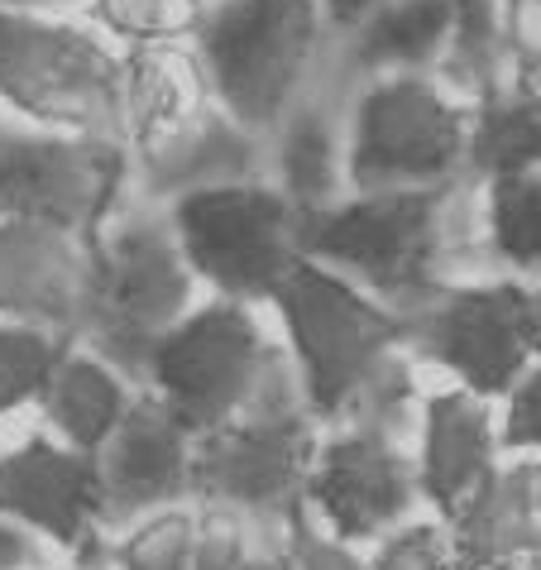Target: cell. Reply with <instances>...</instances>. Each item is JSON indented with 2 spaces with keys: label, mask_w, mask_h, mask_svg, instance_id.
Segmentation results:
<instances>
[{
  "label": "cell",
  "mask_w": 541,
  "mask_h": 570,
  "mask_svg": "<svg viewBox=\"0 0 541 570\" xmlns=\"http://www.w3.org/2000/svg\"><path fill=\"white\" fill-rule=\"evenodd\" d=\"M302 255L345 274L393 312L422 307L460 274L489 268L480 230V183L345 193L302 216Z\"/></svg>",
  "instance_id": "1"
},
{
  "label": "cell",
  "mask_w": 541,
  "mask_h": 570,
  "mask_svg": "<svg viewBox=\"0 0 541 570\" xmlns=\"http://www.w3.org/2000/svg\"><path fill=\"white\" fill-rule=\"evenodd\" d=\"M274 307L288 326L302 399L316 422H364L393 436L407 432L412 370L403 312L307 255L278 283Z\"/></svg>",
  "instance_id": "2"
},
{
  "label": "cell",
  "mask_w": 541,
  "mask_h": 570,
  "mask_svg": "<svg viewBox=\"0 0 541 570\" xmlns=\"http://www.w3.org/2000/svg\"><path fill=\"white\" fill-rule=\"evenodd\" d=\"M193 293L197 274L168 226V212L154 202L116 207L91 240V297L77 345L145 389L154 341L193 312Z\"/></svg>",
  "instance_id": "3"
},
{
  "label": "cell",
  "mask_w": 541,
  "mask_h": 570,
  "mask_svg": "<svg viewBox=\"0 0 541 570\" xmlns=\"http://www.w3.org/2000/svg\"><path fill=\"white\" fill-rule=\"evenodd\" d=\"M0 106L24 125L125 145V49L82 10L0 6Z\"/></svg>",
  "instance_id": "4"
},
{
  "label": "cell",
  "mask_w": 541,
  "mask_h": 570,
  "mask_svg": "<svg viewBox=\"0 0 541 570\" xmlns=\"http://www.w3.org/2000/svg\"><path fill=\"white\" fill-rule=\"evenodd\" d=\"M316 417L302 399L297 364L268 351L249 403L230 422L193 436V494L274 528L307 509Z\"/></svg>",
  "instance_id": "5"
},
{
  "label": "cell",
  "mask_w": 541,
  "mask_h": 570,
  "mask_svg": "<svg viewBox=\"0 0 541 570\" xmlns=\"http://www.w3.org/2000/svg\"><path fill=\"white\" fill-rule=\"evenodd\" d=\"M187 43L212 101L254 135H268L316 82L331 24L322 0H201Z\"/></svg>",
  "instance_id": "6"
},
{
  "label": "cell",
  "mask_w": 541,
  "mask_h": 570,
  "mask_svg": "<svg viewBox=\"0 0 541 570\" xmlns=\"http://www.w3.org/2000/svg\"><path fill=\"white\" fill-rule=\"evenodd\" d=\"M470 106L436 72L360 77L345 97V183L350 193L432 187L465 178Z\"/></svg>",
  "instance_id": "7"
},
{
  "label": "cell",
  "mask_w": 541,
  "mask_h": 570,
  "mask_svg": "<svg viewBox=\"0 0 541 570\" xmlns=\"http://www.w3.org/2000/svg\"><path fill=\"white\" fill-rule=\"evenodd\" d=\"M164 212L197 283H212L230 303H274L302 259V212L268 178L201 187Z\"/></svg>",
  "instance_id": "8"
},
{
  "label": "cell",
  "mask_w": 541,
  "mask_h": 570,
  "mask_svg": "<svg viewBox=\"0 0 541 570\" xmlns=\"http://www.w3.org/2000/svg\"><path fill=\"white\" fill-rule=\"evenodd\" d=\"M130 145L101 135H62L43 125H0V216L49 220L82 240L130 193Z\"/></svg>",
  "instance_id": "9"
},
{
  "label": "cell",
  "mask_w": 541,
  "mask_h": 570,
  "mask_svg": "<svg viewBox=\"0 0 541 570\" xmlns=\"http://www.w3.org/2000/svg\"><path fill=\"white\" fill-rule=\"evenodd\" d=\"M268 351L274 345L264 341L249 303L216 297L206 307H193L154 341L145 389L187 432L201 436L249 403Z\"/></svg>",
  "instance_id": "10"
},
{
  "label": "cell",
  "mask_w": 541,
  "mask_h": 570,
  "mask_svg": "<svg viewBox=\"0 0 541 570\" xmlns=\"http://www.w3.org/2000/svg\"><path fill=\"white\" fill-rule=\"evenodd\" d=\"M407 351L445 364L480 399L513 393L537 355L532 293L522 278H474L445 283L422 307L403 312Z\"/></svg>",
  "instance_id": "11"
},
{
  "label": "cell",
  "mask_w": 541,
  "mask_h": 570,
  "mask_svg": "<svg viewBox=\"0 0 541 570\" xmlns=\"http://www.w3.org/2000/svg\"><path fill=\"white\" fill-rule=\"evenodd\" d=\"M384 426L341 422L336 436L316 441L307 470V509L341 542H378L422 499L417 465Z\"/></svg>",
  "instance_id": "12"
},
{
  "label": "cell",
  "mask_w": 541,
  "mask_h": 570,
  "mask_svg": "<svg viewBox=\"0 0 541 570\" xmlns=\"http://www.w3.org/2000/svg\"><path fill=\"white\" fill-rule=\"evenodd\" d=\"M101 480V528L125 532L139 518L173 509L193 494V432L139 389L125 417L97 446Z\"/></svg>",
  "instance_id": "13"
},
{
  "label": "cell",
  "mask_w": 541,
  "mask_h": 570,
  "mask_svg": "<svg viewBox=\"0 0 541 570\" xmlns=\"http://www.w3.org/2000/svg\"><path fill=\"white\" fill-rule=\"evenodd\" d=\"M91 297V240L49 220L0 216V316L68 331L77 341Z\"/></svg>",
  "instance_id": "14"
},
{
  "label": "cell",
  "mask_w": 541,
  "mask_h": 570,
  "mask_svg": "<svg viewBox=\"0 0 541 570\" xmlns=\"http://www.w3.org/2000/svg\"><path fill=\"white\" fill-rule=\"evenodd\" d=\"M0 513L68 551L82 547L91 532H106L97 455L68 441L29 436L24 446L0 455Z\"/></svg>",
  "instance_id": "15"
},
{
  "label": "cell",
  "mask_w": 541,
  "mask_h": 570,
  "mask_svg": "<svg viewBox=\"0 0 541 570\" xmlns=\"http://www.w3.org/2000/svg\"><path fill=\"white\" fill-rule=\"evenodd\" d=\"M130 187L139 202L168 207V202L201 193V187L264 178V135H254L249 125L212 101L178 130L130 149Z\"/></svg>",
  "instance_id": "16"
},
{
  "label": "cell",
  "mask_w": 541,
  "mask_h": 570,
  "mask_svg": "<svg viewBox=\"0 0 541 570\" xmlns=\"http://www.w3.org/2000/svg\"><path fill=\"white\" fill-rule=\"evenodd\" d=\"M264 178L293 207L322 212L350 193L345 183V101L312 82L264 135Z\"/></svg>",
  "instance_id": "17"
},
{
  "label": "cell",
  "mask_w": 541,
  "mask_h": 570,
  "mask_svg": "<svg viewBox=\"0 0 541 570\" xmlns=\"http://www.w3.org/2000/svg\"><path fill=\"white\" fill-rule=\"evenodd\" d=\"M493 455H499V436H493V417L480 393L451 389L426 399L417 489L445 513V522L493 474Z\"/></svg>",
  "instance_id": "18"
},
{
  "label": "cell",
  "mask_w": 541,
  "mask_h": 570,
  "mask_svg": "<svg viewBox=\"0 0 541 570\" xmlns=\"http://www.w3.org/2000/svg\"><path fill=\"white\" fill-rule=\"evenodd\" d=\"M451 551L460 570H484L503 557L541 551V513H537V465H493L489 480L460 503L451 518Z\"/></svg>",
  "instance_id": "19"
},
{
  "label": "cell",
  "mask_w": 541,
  "mask_h": 570,
  "mask_svg": "<svg viewBox=\"0 0 541 570\" xmlns=\"http://www.w3.org/2000/svg\"><path fill=\"white\" fill-rule=\"evenodd\" d=\"M206 106H212V87L187 39L125 49V145L130 149L178 130Z\"/></svg>",
  "instance_id": "20"
},
{
  "label": "cell",
  "mask_w": 541,
  "mask_h": 570,
  "mask_svg": "<svg viewBox=\"0 0 541 570\" xmlns=\"http://www.w3.org/2000/svg\"><path fill=\"white\" fill-rule=\"evenodd\" d=\"M455 0H378L355 29H345V68L360 77L378 72H432L451 35Z\"/></svg>",
  "instance_id": "21"
},
{
  "label": "cell",
  "mask_w": 541,
  "mask_h": 570,
  "mask_svg": "<svg viewBox=\"0 0 541 570\" xmlns=\"http://www.w3.org/2000/svg\"><path fill=\"white\" fill-rule=\"evenodd\" d=\"M130 379L120 370H110L101 355H91L87 345H72L68 360L58 364V374L43 389V417L53 432L77 451L97 455L101 441L116 432V422L130 407Z\"/></svg>",
  "instance_id": "22"
},
{
  "label": "cell",
  "mask_w": 541,
  "mask_h": 570,
  "mask_svg": "<svg viewBox=\"0 0 541 570\" xmlns=\"http://www.w3.org/2000/svg\"><path fill=\"white\" fill-rule=\"evenodd\" d=\"M528 168H541V91L528 77H513L499 97L470 106L465 178L489 183Z\"/></svg>",
  "instance_id": "23"
},
{
  "label": "cell",
  "mask_w": 541,
  "mask_h": 570,
  "mask_svg": "<svg viewBox=\"0 0 541 570\" xmlns=\"http://www.w3.org/2000/svg\"><path fill=\"white\" fill-rule=\"evenodd\" d=\"M432 72H436V82L465 106L499 97V91L513 82L518 72H513V58H508V43H503L499 0H455L451 35H445Z\"/></svg>",
  "instance_id": "24"
},
{
  "label": "cell",
  "mask_w": 541,
  "mask_h": 570,
  "mask_svg": "<svg viewBox=\"0 0 541 570\" xmlns=\"http://www.w3.org/2000/svg\"><path fill=\"white\" fill-rule=\"evenodd\" d=\"M480 230L489 268L541 278V168L480 183Z\"/></svg>",
  "instance_id": "25"
},
{
  "label": "cell",
  "mask_w": 541,
  "mask_h": 570,
  "mask_svg": "<svg viewBox=\"0 0 541 570\" xmlns=\"http://www.w3.org/2000/svg\"><path fill=\"white\" fill-rule=\"evenodd\" d=\"M72 345L77 341L68 331L0 316V417L14 413L20 403H39Z\"/></svg>",
  "instance_id": "26"
},
{
  "label": "cell",
  "mask_w": 541,
  "mask_h": 570,
  "mask_svg": "<svg viewBox=\"0 0 541 570\" xmlns=\"http://www.w3.org/2000/svg\"><path fill=\"white\" fill-rule=\"evenodd\" d=\"M82 14L110 43H168L187 39L197 20V0H82Z\"/></svg>",
  "instance_id": "27"
},
{
  "label": "cell",
  "mask_w": 541,
  "mask_h": 570,
  "mask_svg": "<svg viewBox=\"0 0 541 570\" xmlns=\"http://www.w3.org/2000/svg\"><path fill=\"white\" fill-rule=\"evenodd\" d=\"M193 547H197V513L173 503V509H158L120 532L116 566L120 570H193Z\"/></svg>",
  "instance_id": "28"
},
{
  "label": "cell",
  "mask_w": 541,
  "mask_h": 570,
  "mask_svg": "<svg viewBox=\"0 0 541 570\" xmlns=\"http://www.w3.org/2000/svg\"><path fill=\"white\" fill-rule=\"evenodd\" d=\"M264 522L249 513L220 509V503H201L197 513V547H193V570H240L254 547H259Z\"/></svg>",
  "instance_id": "29"
},
{
  "label": "cell",
  "mask_w": 541,
  "mask_h": 570,
  "mask_svg": "<svg viewBox=\"0 0 541 570\" xmlns=\"http://www.w3.org/2000/svg\"><path fill=\"white\" fill-rule=\"evenodd\" d=\"M374 570H460L441 522H397L378 537Z\"/></svg>",
  "instance_id": "30"
},
{
  "label": "cell",
  "mask_w": 541,
  "mask_h": 570,
  "mask_svg": "<svg viewBox=\"0 0 541 570\" xmlns=\"http://www.w3.org/2000/svg\"><path fill=\"white\" fill-rule=\"evenodd\" d=\"M283 551H288L293 570H374L370 561H360L350 542H341L336 532H322L307 518V509H297L283 522Z\"/></svg>",
  "instance_id": "31"
},
{
  "label": "cell",
  "mask_w": 541,
  "mask_h": 570,
  "mask_svg": "<svg viewBox=\"0 0 541 570\" xmlns=\"http://www.w3.org/2000/svg\"><path fill=\"white\" fill-rule=\"evenodd\" d=\"M503 43L518 77L541 72V0H499Z\"/></svg>",
  "instance_id": "32"
},
{
  "label": "cell",
  "mask_w": 541,
  "mask_h": 570,
  "mask_svg": "<svg viewBox=\"0 0 541 570\" xmlns=\"http://www.w3.org/2000/svg\"><path fill=\"white\" fill-rule=\"evenodd\" d=\"M508 422H503V446L513 451H541V370L522 374L508 393Z\"/></svg>",
  "instance_id": "33"
},
{
  "label": "cell",
  "mask_w": 541,
  "mask_h": 570,
  "mask_svg": "<svg viewBox=\"0 0 541 570\" xmlns=\"http://www.w3.org/2000/svg\"><path fill=\"white\" fill-rule=\"evenodd\" d=\"M35 566H43L35 532H29L24 522L0 513V570H35Z\"/></svg>",
  "instance_id": "34"
},
{
  "label": "cell",
  "mask_w": 541,
  "mask_h": 570,
  "mask_svg": "<svg viewBox=\"0 0 541 570\" xmlns=\"http://www.w3.org/2000/svg\"><path fill=\"white\" fill-rule=\"evenodd\" d=\"M374 6H378V0H322L326 24H331V39H341L345 29H355Z\"/></svg>",
  "instance_id": "35"
},
{
  "label": "cell",
  "mask_w": 541,
  "mask_h": 570,
  "mask_svg": "<svg viewBox=\"0 0 541 570\" xmlns=\"http://www.w3.org/2000/svg\"><path fill=\"white\" fill-rule=\"evenodd\" d=\"M240 570H293V561H288L283 547H254V557Z\"/></svg>",
  "instance_id": "36"
},
{
  "label": "cell",
  "mask_w": 541,
  "mask_h": 570,
  "mask_svg": "<svg viewBox=\"0 0 541 570\" xmlns=\"http://www.w3.org/2000/svg\"><path fill=\"white\" fill-rule=\"evenodd\" d=\"M484 570H541V551H532V557H503V561H493Z\"/></svg>",
  "instance_id": "37"
},
{
  "label": "cell",
  "mask_w": 541,
  "mask_h": 570,
  "mask_svg": "<svg viewBox=\"0 0 541 570\" xmlns=\"http://www.w3.org/2000/svg\"><path fill=\"white\" fill-rule=\"evenodd\" d=\"M532 293V336H537V351H541V278H537V288Z\"/></svg>",
  "instance_id": "38"
},
{
  "label": "cell",
  "mask_w": 541,
  "mask_h": 570,
  "mask_svg": "<svg viewBox=\"0 0 541 570\" xmlns=\"http://www.w3.org/2000/svg\"><path fill=\"white\" fill-rule=\"evenodd\" d=\"M537 513H541V465H537Z\"/></svg>",
  "instance_id": "39"
},
{
  "label": "cell",
  "mask_w": 541,
  "mask_h": 570,
  "mask_svg": "<svg viewBox=\"0 0 541 570\" xmlns=\"http://www.w3.org/2000/svg\"><path fill=\"white\" fill-rule=\"evenodd\" d=\"M62 6H72V10H82V0H62Z\"/></svg>",
  "instance_id": "40"
},
{
  "label": "cell",
  "mask_w": 541,
  "mask_h": 570,
  "mask_svg": "<svg viewBox=\"0 0 541 570\" xmlns=\"http://www.w3.org/2000/svg\"><path fill=\"white\" fill-rule=\"evenodd\" d=\"M528 82H537V91H541V72H537V77H528Z\"/></svg>",
  "instance_id": "41"
},
{
  "label": "cell",
  "mask_w": 541,
  "mask_h": 570,
  "mask_svg": "<svg viewBox=\"0 0 541 570\" xmlns=\"http://www.w3.org/2000/svg\"><path fill=\"white\" fill-rule=\"evenodd\" d=\"M197 6H201V0H197Z\"/></svg>",
  "instance_id": "42"
}]
</instances>
